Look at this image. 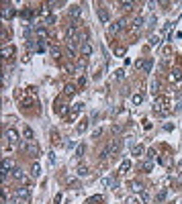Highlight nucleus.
Segmentation results:
<instances>
[{
    "label": "nucleus",
    "instance_id": "nucleus-1",
    "mask_svg": "<svg viewBox=\"0 0 182 204\" xmlns=\"http://www.w3.org/2000/svg\"><path fill=\"white\" fill-rule=\"evenodd\" d=\"M172 100H170V96H157L156 102H153V112L156 114H160V117H168L170 112H172Z\"/></svg>",
    "mask_w": 182,
    "mask_h": 204
},
{
    "label": "nucleus",
    "instance_id": "nucleus-2",
    "mask_svg": "<svg viewBox=\"0 0 182 204\" xmlns=\"http://www.w3.org/2000/svg\"><path fill=\"white\" fill-rule=\"evenodd\" d=\"M121 149H123V139H113V141L108 143V147H107V151L111 153V157L117 155Z\"/></svg>",
    "mask_w": 182,
    "mask_h": 204
},
{
    "label": "nucleus",
    "instance_id": "nucleus-3",
    "mask_svg": "<svg viewBox=\"0 0 182 204\" xmlns=\"http://www.w3.org/2000/svg\"><path fill=\"white\" fill-rule=\"evenodd\" d=\"M0 15H2V19H4V20H10L12 16L16 15V10H15V6H12V4L4 2V4H2V10H0Z\"/></svg>",
    "mask_w": 182,
    "mask_h": 204
},
{
    "label": "nucleus",
    "instance_id": "nucleus-4",
    "mask_svg": "<svg viewBox=\"0 0 182 204\" xmlns=\"http://www.w3.org/2000/svg\"><path fill=\"white\" fill-rule=\"evenodd\" d=\"M12 180L20 182V184H27V182H29V175L20 170V167H15V170H12Z\"/></svg>",
    "mask_w": 182,
    "mask_h": 204
},
{
    "label": "nucleus",
    "instance_id": "nucleus-5",
    "mask_svg": "<svg viewBox=\"0 0 182 204\" xmlns=\"http://www.w3.org/2000/svg\"><path fill=\"white\" fill-rule=\"evenodd\" d=\"M4 139H6L8 145H16V143H19V135H16L15 129H6V131H4Z\"/></svg>",
    "mask_w": 182,
    "mask_h": 204
},
{
    "label": "nucleus",
    "instance_id": "nucleus-6",
    "mask_svg": "<svg viewBox=\"0 0 182 204\" xmlns=\"http://www.w3.org/2000/svg\"><path fill=\"white\" fill-rule=\"evenodd\" d=\"M78 35H80V31H78V27H76L74 23H72L68 29H66V39H68V41H74Z\"/></svg>",
    "mask_w": 182,
    "mask_h": 204
},
{
    "label": "nucleus",
    "instance_id": "nucleus-7",
    "mask_svg": "<svg viewBox=\"0 0 182 204\" xmlns=\"http://www.w3.org/2000/svg\"><path fill=\"white\" fill-rule=\"evenodd\" d=\"M125 27V19H119L117 23H113V24H108V33L111 35H115V33H119V31Z\"/></svg>",
    "mask_w": 182,
    "mask_h": 204
},
{
    "label": "nucleus",
    "instance_id": "nucleus-8",
    "mask_svg": "<svg viewBox=\"0 0 182 204\" xmlns=\"http://www.w3.org/2000/svg\"><path fill=\"white\" fill-rule=\"evenodd\" d=\"M15 198H19V200H29V198H31L29 188H16V190H15Z\"/></svg>",
    "mask_w": 182,
    "mask_h": 204
},
{
    "label": "nucleus",
    "instance_id": "nucleus-9",
    "mask_svg": "<svg viewBox=\"0 0 182 204\" xmlns=\"http://www.w3.org/2000/svg\"><path fill=\"white\" fill-rule=\"evenodd\" d=\"M137 68H143V72H145V73L152 72V68H153V59H152V57H148L145 61H137Z\"/></svg>",
    "mask_w": 182,
    "mask_h": 204
},
{
    "label": "nucleus",
    "instance_id": "nucleus-10",
    "mask_svg": "<svg viewBox=\"0 0 182 204\" xmlns=\"http://www.w3.org/2000/svg\"><path fill=\"white\" fill-rule=\"evenodd\" d=\"M82 106H84V104H74V106H72V112H70V117H68L70 121H74L80 112H82Z\"/></svg>",
    "mask_w": 182,
    "mask_h": 204
},
{
    "label": "nucleus",
    "instance_id": "nucleus-11",
    "mask_svg": "<svg viewBox=\"0 0 182 204\" xmlns=\"http://www.w3.org/2000/svg\"><path fill=\"white\" fill-rule=\"evenodd\" d=\"M141 27H143V19H141V16H137V19L131 23V33H137Z\"/></svg>",
    "mask_w": 182,
    "mask_h": 204
},
{
    "label": "nucleus",
    "instance_id": "nucleus-12",
    "mask_svg": "<svg viewBox=\"0 0 182 204\" xmlns=\"http://www.w3.org/2000/svg\"><path fill=\"white\" fill-rule=\"evenodd\" d=\"M102 186L104 188H117V178H102Z\"/></svg>",
    "mask_w": 182,
    "mask_h": 204
},
{
    "label": "nucleus",
    "instance_id": "nucleus-13",
    "mask_svg": "<svg viewBox=\"0 0 182 204\" xmlns=\"http://www.w3.org/2000/svg\"><path fill=\"white\" fill-rule=\"evenodd\" d=\"M2 170H6V171L15 170V165H12V159H10V157H4V159H2Z\"/></svg>",
    "mask_w": 182,
    "mask_h": 204
},
{
    "label": "nucleus",
    "instance_id": "nucleus-14",
    "mask_svg": "<svg viewBox=\"0 0 182 204\" xmlns=\"http://www.w3.org/2000/svg\"><path fill=\"white\" fill-rule=\"evenodd\" d=\"M31 175H33V178H39V175H41V165L37 163V161L31 165Z\"/></svg>",
    "mask_w": 182,
    "mask_h": 204
},
{
    "label": "nucleus",
    "instance_id": "nucleus-15",
    "mask_svg": "<svg viewBox=\"0 0 182 204\" xmlns=\"http://www.w3.org/2000/svg\"><path fill=\"white\" fill-rule=\"evenodd\" d=\"M170 80H172V82H180V80H182V72H180V69H172V72H170Z\"/></svg>",
    "mask_w": 182,
    "mask_h": 204
},
{
    "label": "nucleus",
    "instance_id": "nucleus-16",
    "mask_svg": "<svg viewBox=\"0 0 182 204\" xmlns=\"http://www.w3.org/2000/svg\"><path fill=\"white\" fill-rule=\"evenodd\" d=\"M129 170H131V161H127V159H125L123 163L119 165V174H127Z\"/></svg>",
    "mask_w": 182,
    "mask_h": 204
},
{
    "label": "nucleus",
    "instance_id": "nucleus-17",
    "mask_svg": "<svg viewBox=\"0 0 182 204\" xmlns=\"http://www.w3.org/2000/svg\"><path fill=\"white\" fill-rule=\"evenodd\" d=\"M64 94H66V96H74V94H76V86H74V84H66Z\"/></svg>",
    "mask_w": 182,
    "mask_h": 204
},
{
    "label": "nucleus",
    "instance_id": "nucleus-18",
    "mask_svg": "<svg viewBox=\"0 0 182 204\" xmlns=\"http://www.w3.org/2000/svg\"><path fill=\"white\" fill-rule=\"evenodd\" d=\"M68 55L76 57V41H68Z\"/></svg>",
    "mask_w": 182,
    "mask_h": 204
},
{
    "label": "nucleus",
    "instance_id": "nucleus-19",
    "mask_svg": "<svg viewBox=\"0 0 182 204\" xmlns=\"http://www.w3.org/2000/svg\"><path fill=\"white\" fill-rule=\"evenodd\" d=\"M129 186H131L133 192H143V184H141V182H137V180H133Z\"/></svg>",
    "mask_w": 182,
    "mask_h": 204
},
{
    "label": "nucleus",
    "instance_id": "nucleus-20",
    "mask_svg": "<svg viewBox=\"0 0 182 204\" xmlns=\"http://www.w3.org/2000/svg\"><path fill=\"white\" fill-rule=\"evenodd\" d=\"M70 15L74 16V19L82 15V8H80V4H74V6H72V8H70Z\"/></svg>",
    "mask_w": 182,
    "mask_h": 204
},
{
    "label": "nucleus",
    "instance_id": "nucleus-21",
    "mask_svg": "<svg viewBox=\"0 0 182 204\" xmlns=\"http://www.w3.org/2000/svg\"><path fill=\"white\" fill-rule=\"evenodd\" d=\"M98 16H100V20H102V23H108V12H107V8H98Z\"/></svg>",
    "mask_w": 182,
    "mask_h": 204
},
{
    "label": "nucleus",
    "instance_id": "nucleus-22",
    "mask_svg": "<svg viewBox=\"0 0 182 204\" xmlns=\"http://www.w3.org/2000/svg\"><path fill=\"white\" fill-rule=\"evenodd\" d=\"M90 53H92V45H90V43H84V45H82V55H86V57H88Z\"/></svg>",
    "mask_w": 182,
    "mask_h": 204
},
{
    "label": "nucleus",
    "instance_id": "nucleus-23",
    "mask_svg": "<svg viewBox=\"0 0 182 204\" xmlns=\"http://www.w3.org/2000/svg\"><path fill=\"white\" fill-rule=\"evenodd\" d=\"M76 174H78V175H88L90 174V167H88V165H80Z\"/></svg>",
    "mask_w": 182,
    "mask_h": 204
},
{
    "label": "nucleus",
    "instance_id": "nucleus-24",
    "mask_svg": "<svg viewBox=\"0 0 182 204\" xmlns=\"http://www.w3.org/2000/svg\"><path fill=\"white\" fill-rule=\"evenodd\" d=\"M39 16H41V19H45V20H47V19H49V8H47V6H43V8H41L39 10Z\"/></svg>",
    "mask_w": 182,
    "mask_h": 204
},
{
    "label": "nucleus",
    "instance_id": "nucleus-25",
    "mask_svg": "<svg viewBox=\"0 0 182 204\" xmlns=\"http://www.w3.org/2000/svg\"><path fill=\"white\" fill-rule=\"evenodd\" d=\"M55 110H57V114H61V117H66V114H68V106H66V104H57V108H55Z\"/></svg>",
    "mask_w": 182,
    "mask_h": 204
},
{
    "label": "nucleus",
    "instance_id": "nucleus-26",
    "mask_svg": "<svg viewBox=\"0 0 182 204\" xmlns=\"http://www.w3.org/2000/svg\"><path fill=\"white\" fill-rule=\"evenodd\" d=\"M141 153H143V147H141V145H135V147L131 149V155H135V157H139Z\"/></svg>",
    "mask_w": 182,
    "mask_h": 204
},
{
    "label": "nucleus",
    "instance_id": "nucleus-27",
    "mask_svg": "<svg viewBox=\"0 0 182 204\" xmlns=\"http://www.w3.org/2000/svg\"><path fill=\"white\" fill-rule=\"evenodd\" d=\"M152 167H153L152 159H148V161H145V163H141V171H152Z\"/></svg>",
    "mask_w": 182,
    "mask_h": 204
},
{
    "label": "nucleus",
    "instance_id": "nucleus-28",
    "mask_svg": "<svg viewBox=\"0 0 182 204\" xmlns=\"http://www.w3.org/2000/svg\"><path fill=\"white\" fill-rule=\"evenodd\" d=\"M166 194H168L166 190H160V192L156 194V200H157V202H164V200H166Z\"/></svg>",
    "mask_w": 182,
    "mask_h": 204
},
{
    "label": "nucleus",
    "instance_id": "nucleus-29",
    "mask_svg": "<svg viewBox=\"0 0 182 204\" xmlns=\"http://www.w3.org/2000/svg\"><path fill=\"white\" fill-rule=\"evenodd\" d=\"M37 37H39V39L47 37V29H45V27H37Z\"/></svg>",
    "mask_w": 182,
    "mask_h": 204
},
{
    "label": "nucleus",
    "instance_id": "nucleus-30",
    "mask_svg": "<svg viewBox=\"0 0 182 204\" xmlns=\"http://www.w3.org/2000/svg\"><path fill=\"white\" fill-rule=\"evenodd\" d=\"M20 16H23V19H31V16H33V10H31V8H25V10H23V12H20Z\"/></svg>",
    "mask_w": 182,
    "mask_h": 204
},
{
    "label": "nucleus",
    "instance_id": "nucleus-31",
    "mask_svg": "<svg viewBox=\"0 0 182 204\" xmlns=\"http://www.w3.org/2000/svg\"><path fill=\"white\" fill-rule=\"evenodd\" d=\"M12 51H15V49H12V47H4V49H2V57H8V55H12Z\"/></svg>",
    "mask_w": 182,
    "mask_h": 204
},
{
    "label": "nucleus",
    "instance_id": "nucleus-32",
    "mask_svg": "<svg viewBox=\"0 0 182 204\" xmlns=\"http://www.w3.org/2000/svg\"><path fill=\"white\" fill-rule=\"evenodd\" d=\"M131 100H133V104H141V102H143V94H135Z\"/></svg>",
    "mask_w": 182,
    "mask_h": 204
},
{
    "label": "nucleus",
    "instance_id": "nucleus-33",
    "mask_svg": "<svg viewBox=\"0 0 182 204\" xmlns=\"http://www.w3.org/2000/svg\"><path fill=\"white\" fill-rule=\"evenodd\" d=\"M113 53L117 55V57H123V55H125V49H123V47H115V51H113Z\"/></svg>",
    "mask_w": 182,
    "mask_h": 204
},
{
    "label": "nucleus",
    "instance_id": "nucleus-34",
    "mask_svg": "<svg viewBox=\"0 0 182 204\" xmlns=\"http://www.w3.org/2000/svg\"><path fill=\"white\" fill-rule=\"evenodd\" d=\"M127 204H143V200L135 198V196H131V198H127Z\"/></svg>",
    "mask_w": 182,
    "mask_h": 204
},
{
    "label": "nucleus",
    "instance_id": "nucleus-35",
    "mask_svg": "<svg viewBox=\"0 0 182 204\" xmlns=\"http://www.w3.org/2000/svg\"><path fill=\"white\" fill-rule=\"evenodd\" d=\"M160 41H162V37H157V35H153V37H152V41H149V45H152V47H156V45L160 43Z\"/></svg>",
    "mask_w": 182,
    "mask_h": 204
},
{
    "label": "nucleus",
    "instance_id": "nucleus-36",
    "mask_svg": "<svg viewBox=\"0 0 182 204\" xmlns=\"http://www.w3.org/2000/svg\"><path fill=\"white\" fill-rule=\"evenodd\" d=\"M115 78H117V80H125V69H117V72H115Z\"/></svg>",
    "mask_w": 182,
    "mask_h": 204
},
{
    "label": "nucleus",
    "instance_id": "nucleus-37",
    "mask_svg": "<svg viewBox=\"0 0 182 204\" xmlns=\"http://www.w3.org/2000/svg\"><path fill=\"white\" fill-rule=\"evenodd\" d=\"M94 202H96V204H100V202H102V196H92V198L88 200V204H94Z\"/></svg>",
    "mask_w": 182,
    "mask_h": 204
},
{
    "label": "nucleus",
    "instance_id": "nucleus-38",
    "mask_svg": "<svg viewBox=\"0 0 182 204\" xmlns=\"http://www.w3.org/2000/svg\"><path fill=\"white\" fill-rule=\"evenodd\" d=\"M121 8H125V10H131V8H133V2H127V0H125V2H121Z\"/></svg>",
    "mask_w": 182,
    "mask_h": 204
},
{
    "label": "nucleus",
    "instance_id": "nucleus-39",
    "mask_svg": "<svg viewBox=\"0 0 182 204\" xmlns=\"http://www.w3.org/2000/svg\"><path fill=\"white\" fill-rule=\"evenodd\" d=\"M82 153H84V145H78V147H76V157L80 159V157H82Z\"/></svg>",
    "mask_w": 182,
    "mask_h": 204
},
{
    "label": "nucleus",
    "instance_id": "nucleus-40",
    "mask_svg": "<svg viewBox=\"0 0 182 204\" xmlns=\"http://www.w3.org/2000/svg\"><path fill=\"white\" fill-rule=\"evenodd\" d=\"M86 129H88V122H80L78 125V133H84Z\"/></svg>",
    "mask_w": 182,
    "mask_h": 204
},
{
    "label": "nucleus",
    "instance_id": "nucleus-41",
    "mask_svg": "<svg viewBox=\"0 0 182 204\" xmlns=\"http://www.w3.org/2000/svg\"><path fill=\"white\" fill-rule=\"evenodd\" d=\"M84 68H86V61H80V65L76 68V73H82V72H84Z\"/></svg>",
    "mask_w": 182,
    "mask_h": 204
},
{
    "label": "nucleus",
    "instance_id": "nucleus-42",
    "mask_svg": "<svg viewBox=\"0 0 182 204\" xmlns=\"http://www.w3.org/2000/svg\"><path fill=\"white\" fill-rule=\"evenodd\" d=\"M25 137L27 139H33V131H31L29 126H25Z\"/></svg>",
    "mask_w": 182,
    "mask_h": 204
},
{
    "label": "nucleus",
    "instance_id": "nucleus-43",
    "mask_svg": "<svg viewBox=\"0 0 182 204\" xmlns=\"http://www.w3.org/2000/svg\"><path fill=\"white\" fill-rule=\"evenodd\" d=\"M51 55H53V57H59V47H51Z\"/></svg>",
    "mask_w": 182,
    "mask_h": 204
},
{
    "label": "nucleus",
    "instance_id": "nucleus-44",
    "mask_svg": "<svg viewBox=\"0 0 182 204\" xmlns=\"http://www.w3.org/2000/svg\"><path fill=\"white\" fill-rule=\"evenodd\" d=\"M149 88H152V92H157V80H152V84H149Z\"/></svg>",
    "mask_w": 182,
    "mask_h": 204
},
{
    "label": "nucleus",
    "instance_id": "nucleus-45",
    "mask_svg": "<svg viewBox=\"0 0 182 204\" xmlns=\"http://www.w3.org/2000/svg\"><path fill=\"white\" fill-rule=\"evenodd\" d=\"M148 159H153V157H156V149H148Z\"/></svg>",
    "mask_w": 182,
    "mask_h": 204
},
{
    "label": "nucleus",
    "instance_id": "nucleus-46",
    "mask_svg": "<svg viewBox=\"0 0 182 204\" xmlns=\"http://www.w3.org/2000/svg\"><path fill=\"white\" fill-rule=\"evenodd\" d=\"M100 135H102V129H96V131L92 133V139H98Z\"/></svg>",
    "mask_w": 182,
    "mask_h": 204
},
{
    "label": "nucleus",
    "instance_id": "nucleus-47",
    "mask_svg": "<svg viewBox=\"0 0 182 204\" xmlns=\"http://www.w3.org/2000/svg\"><path fill=\"white\" fill-rule=\"evenodd\" d=\"M68 184H70V188H80V182H76V180H70Z\"/></svg>",
    "mask_w": 182,
    "mask_h": 204
},
{
    "label": "nucleus",
    "instance_id": "nucleus-48",
    "mask_svg": "<svg viewBox=\"0 0 182 204\" xmlns=\"http://www.w3.org/2000/svg\"><path fill=\"white\" fill-rule=\"evenodd\" d=\"M0 175H2V182H6V180H8V175H10V171L2 170V174H0Z\"/></svg>",
    "mask_w": 182,
    "mask_h": 204
},
{
    "label": "nucleus",
    "instance_id": "nucleus-49",
    "mask_svg": "<svg viewBox=\"0 0 182 204\" xmlns=\"http://www.w3.org/2000/svg\"><path fill=\"white\" fill-rule=\"evenodd\" d=\"M160 163H164V165H170V163H172V159H170V157H164V159H160Z\"/></svg>",
    "mask_w": 182,
    "mask_h": 204
},
{
    "label": "nucleus",
    "instance_id": "nucleus-50",
    "mask_svg": "<svg viewBox=\"0 0 182 204\" xmlns=\"http://www.w3.org/2000/svg\"><path fill=\"white\" fill-rule=\"evenodd\" d=\"M141 200H143V202H148V200H149V194H148V192H141Z\"/></svg>",
    "mask_w": 182,
    "mask_h": 204
},
{
    "label": "nucleus",
    "instance_id": "nucleus-51",
    "mask_svg": "<svg viewBox=\"0 0 182 204\" xmlns=\"http://www.w3.org/2000/svg\"><path fill=\"white\" fill-rule=\"evenodd\" d=\"M61 202V194H55V198H53V204H59Z\"/></svg>",
    "mask_w": 182,
    "mask_h": 204
},
{
    "label": "nucleus",
    "instance_id": "nucleus-52",
    "mask_svg": "<svg viewBox=\"0 0 182 204\" xmlns=\"http://www.w3.org/2000/svg\"><path fill=\"white\" fill-rule=\"evenodd\" d=\"M51 23H55V16H49V19L45 20V24H51Z\"/></svg>",
    "mask_w": 182,
    "mask_h": 204
}]
</instances>
